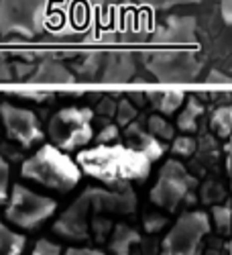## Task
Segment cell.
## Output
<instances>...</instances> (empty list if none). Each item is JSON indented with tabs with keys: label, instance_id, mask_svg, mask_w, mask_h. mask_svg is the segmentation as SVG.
I'll use <instances>...</instances> for the list:
<instances>
[{
	"label": "cell",
	"instance_id": "6da1fadb",
	"mask_svg": "<svg viewBox=\"0 0 232 255\" xmlns=\"http://www.w3.org/2000/svg\"><path fill=\"white\" fill-rule=\"evenodd\" d=\"M102 212H108V215H133L137 212V196L133 188L126 184L120 186V190L88 188L53 223V233H57L63 239L83 241L90 235L92 217H98Z\"/></svg>",
	"mask_w": 232,
	"mask_h": 255
},
{
	"label": "cell",
	"instance_id": "7a4b0ae2",
	"mask_svg": "<svg viewBox=\"0 0 232 255\" xmlns=\"http://www.w3.org/2000/svg\"><path fill=\"white\" fill-rule=\"evenodd\" d=\"M77 163L83 172L106 182L126 184L133 180H145L149 176L151 159L143 151L129 149L120 145H104L77 155Z\"/></svg>",
	"mask_w": 232,
	"mask_h": 255
},
{
	"label": "cell",
	"instance_id": "3957f363",
	"mask_svg": "<svg viewBox=\"0 0 232 255\" xmlns=\"http://www.w3.org/2000/svg\"><path fill=\"white\" fill-rule=\"evenodd\" d=\"M20 174H23V178L49 190L70 192L77 186L81 169L74 159H70V155L57 149L55 145H43L35 155H31L23 163Z\"/></svg>",
	"mask_w": 232,
	"mask_h": 255
},
{
	"label": "cell",
	"instance_id": "277c9868",
	"mask_svg": "<svg viewBox=\"0 0 232 255\" xmlns=\"http://www.w3.org/2000/svg\"><path fill=\"white\" fill-rule=\"evenodd\" d=\"M51 0H0V35L37 37L45 29Z\"/></svg>",
	"mask_w": 232,
	"mask_h": 255
},
{
	"label": "cell",
	"instance_id": "5b68a950",
	"mask_svg": "<svg viewBox=\"0 0 232 255\" xmlns=\"http://www.w3.org/2000/svg\"><path fill=\"white\" fill-rule=\"evenodd\" d=\"M6 200H8L4 210L6 221L27 231L41 227L49 217H53V212L57 208V202L53 198L37 194L20 184L12 186V192Z\"/></svg>",
	"mask_w": 232,
	"mask_h": 255
},
{
	"label": "cell",
	"instance_id": "8992f818",
	"mask_svg": "<svg viewBox=\"0 0 232 255\" xmlns=\"http://www.w3.org/2000/svg\"><path fill=\"white\" fill-rule=\"evenodd\" d=\"M92 117L90 109H77V106H68V109L57 111L49 121V135L57 149L72 151L81 145H88L92 141Z\"/></svg>",
	"mask_w": 232,
	"mask_h": 255
},
{
	"label": "cell",
	"instance_id": "52a82bcc",
	"mask_svg": "<svg viewBox=\"0 0 232 255\" xmlns=\"http://www.w3.org/2000/svg\"><path fill=\"white\" fill-rule=\"evenodd\" d=\"M212 223L202 210L181 215L161 245V255H200V245L208 237Z\"/></svg>",
	"mask_w": 232,
	"mask_h": 255
},
{
	"label": "cell",
	"instance_id": "ba28073f",
	"mask_svg": "<svg viewBox=\"0 0 232 255\" xmlns=\"http://www.w3.org/2000/svg\"><path fill=\"white\" fill-rule=\"evenodd\" d=\"M196 184V178L187 174L183 163H179L177 159H169L161 167L159 178L149 192V200L161 208L175 210L181 202L192 198Z\"/></svg>",
	"mask_w": 232,
	"mask_h": 255
},
{
	"label": "cell",
	"instance_id": "9c48e42d",
	"mask_svg": "<svg viewBox=\"0 0 232 255\" xmlns=\"http://www.w3.org/2000/svg\"><path fill=\"white\" fill-rule=\"evenodd\" d=\"M147 70L159 84H181L192 82L202 72V61L192 51H155L147 57Z\"/></svg>",
	"mask_w": 232,
	"mask_h": 255
},
{
	"label": "cell",
	"instance_id": "30bf717a",
	"mask_svg": "<svg viewBox=\"0 0 232 255\" xmlns=\"http://www.w3.org/2000/svg\"><path fill=\"white\" fill-rule=\"evenodd\" d=\"M0 117H2V125L8 137L23 147H31L33 143L43 139L39 119L33 111L20 109V106H14V104H2L0 106Z\"/></svg>",
	"mask_w": 232,
	"mask_h": 255
},
{
	"label": "cell",
	"instance_id": "8fae6325",
	"mask_svg": "<svg viewBox=\"0 0 232 255\" xmlns=\"http://www.w3.org/2000/svg\"><path fill=\"white\" fill-rule=\"evenodd\" d=\"M153 41L161 45H196V18L187 14H171L157 25Z\"/></svg>",
	"mask_w": 232,
	"mask_h": 255
},
{
	"label": "cell",
	"instance_id": "7c38bea8",
	"mask_svg": "<svg viewBox=\"0 0 232 255\" xmlns=\"http://www.w3.org/2000/svg\"><path fill=\"white\" fill-rule=\"evenodd\" d=\"M137 70V63L135 57L126 51H114L104 55L102 59V66H100V78L104 82H110V84H118V82H129L133 78Z\"/></svg>",
	"mask_w": 232,
	"mask_h": 255
},
{
	"label": "cell",
	"instance_id": "4fadbf2b",
	"mask_svg": "<svg viewBox=\"0 0 232 255\" xmlns=\"http://www.w3.org/2000/svg\"><path fill=\"white\" fill-rule=\"evenodd\" d=\"M29 84H74V72L57 59H43L27 78Z\"/></svg>",
	"mask_w": 232,
	"mask_h": 255
},
{
	"label": "cell",
	"instance_id": "5bb4252c",
	"mask_svg": "<svg viewBox=\"0 0 232 255\" xmlns=\"http://www.w3.org/2000/svg\"><path fill=\"white\" fill-rule=\"evenodd\" d=\"M139 241H141V237H139V233L135 229H131L129 225H118L114 229V235H112V241H110V251L114 255H129L131 247Z\"/></svg>",
	"mask_w": 232,
	"mask_h": 255
},
{
	"label": "cell",
	"instance_id": "9a60e30c",
	"mask_svg": "<svg viewBox=\"0 0 232 255\" xmlns=\"http://www.w3.org/2000/svg\"><path fill=\"white\" fill-rule=\"evenodd\" d=\"M129 135H135V137H137V143H139V147H141L139 151H143L151 161H155V159H159V157L163 155V147H161L159 139H155L151 133L141 131L139 125H133V123L129 125Z\"/></svg>",
	"mask_w": 232,
	"mask_h": 255
},
{
	"label": "cell",
	"instance_id": "2e32d148",
	"mask_svg": "<svg viewBox=\"0 0 232 255\" xmlns=\"http://www.w3.org/2000/svg\"><path fill=\"white\" fill-rule=\"evenodd\" d=\"M27 239L8 229L2 221H0V255H20L25 251Z\"/></svg>",
	"mask_w": 232,
	"mask_h": 255
},
{
	"label": "cell",
	"instance_id": "e0dca14e",
	"mask_svg": "<svg viewBox=\"0 0 232 255\" xmlns=\"http://www.w3.org/2000/svg\"><path fill=\"white\" fill-rule=\"evenodd\" d=\"M204 113V106L196 100V98H187L183 111L177 117V127L183 133H194L198 129V121Z\"/></svg>",
	"mask_w": 232,
	"mask_h": 255
},
{
	"label": "cell",
	"instance_id": "ac0fdd59",
	"mask_svg": "<svg viewBox=\"0 0 232 255\" xmlns=\"http://www.w3.org/2000/svg\"><path fill=\"white\" fill-rule=\"evenodd\" d=\"M210 125H212V131L218 137L226 139L232 131V106H220V109H216Z\"/></svg>",
	"mask_w": 232,
	"mask_h": 255
},
{
	"label": "cell",
	"instance_id": "d6986e66",
	"mask_svg": "<svg viewBox=\"0 0 232 255\" xmlns=\"http://www.w3.org/2000/svg\"><path fill=\"white\" fill-rule=\"evenodd\" d=\"M183 100H185L183 90H167L159 100V111L163 115H173L183 104Z\"/></svg>",
	"mask_w": 232,
	"mask_h": 255
},
{
	"label": "cell",
	"instance_id": "ffe728a7",
	"mask_svg": "<svg viewBox=\"0 0 232 255\" xmlns=\"http://www.w3.org/2000/svg\"><path fill=\"white\" fill-rule=\"evenodd\" d=\"M147 125H149V133H151L155 139H159V141H163V139H173V127L167 123L163 117L153 115L149 121H147Z\"/></svg>",
	"mask_w": 232,
	"mask_h": 255
},
{
	"label": "cell",
	"instance_id": "44dd1931",
	"mask_svg": "<svg viewBox=\"0 0 232 255\" xmlns=\"http://www.w3.org/2000/svg\"><path fill=\"white\" fill-rule=\"evenodd\" d=\"M137 119V109L129 102V100H120L116 104V123L118 127H126Z\"/></svg>",
	"mask_w": 232,
	"mask_h": 255
},
{
	"label": "cell",
	"instance_id": "7402d4cb",
	"mask_svg": "<svg viewBox=\"0 0 232 255\" xmlns=\"http://www.w3.org/2000/svg\"><path fill=\"white\" fill-rule=\"evenodd\" d=\"M202 0H141V4L153 10H167L173 6H183V4H200Z\"/></svg>",
	"mask_w": 232,
	"mask_h": 255
},
{
	"label": "cell",
	"instance_id": "603a6c76",
	"mask_svg": "<svg viewBox=\"0 0 232 255\" xmlns=\"http://www.w3.org/2000/svg\"><path fill=\"white\" fill-rule=\"evenodd\" d=\"M212 219H214L216 229L226 235V233L230 231V206H228V204L214 206V208H212Z\"/></svg>",
	"mask_w": 232,
	"mask_h": 255
},
{
	"label": "cell",
	"instance_id": "cb8c5ba5",
	"mask_svg": "<svg viewBox=\"0 0 232 255\" xmlns=\"http://www.w3.org/2000/svg\"><path fill=\"white\" fill-rule=\"evenodd\" d=\"M102 59H104V55L102 53H90V55H86L83 57V61L79 63V74H86L88 78H92V76H96V74H100V66H102Z\"/></svg>",
	"mask_w": 232,
	"mask_h": 255
},
{
	"label": "cell",
	"instance_id": "d4e9b609",
	"mask_svg": "<svg viewBox=\"0 0 232 255\" xmlns=\"http://www.w3.org/2000/svg\"><path fill=\"white\" fill-rule=\"evenodd\" d=\"M171 149L175 155H181V157H189L194 151H196V141L192 137H173V145H171Z\"/></svg>",
	"mask_w": 232,
	"mask_h": 255
},
{
	"label": "cell",
	"instance_id": "484cf974",
	"mask_svg": "<svg viewBox=\"0 0 232 255\" xmlns=\"http://www.w3.org/2000/svg\"><path fill=\"white\" fill-rule=\"evenodd\" d=\"M8 176H10V167L0 157V204H4L8 198Z\"/></svg>",
	"mask_w": 232,
	"mask_h": 255
},
{
	"label": "cell",
	"instance_id": "4316f807",
	"mask_svg": "<svg viewBox=\"0 0 232 255\" xmlns=\"http://www.w3.org/2000/svg\"><path fill=\"white\" fill-rule=\"evenodd\" d=\"M33 255H61V247L57 243L47 241V239H41L33 247Z\"/></svg>",
	"mask_w": 232,
	"mask_h": 255
},
{
	"label": "cell",
	"instance_id": "83f0119b",
	"mask_svg": "<svg viewBox=\"0 0 232 255\" xmlns=\"http://www.w3.org/2000/svg\"><path fill=\"white\" fill-rule=\"evenodd\" d=\"M98 139H100L102 143H112L114 139H118V125L108 123V125H106V127H104V129L100 131Z\"/></svg>",
	"mask_w": 232,
	"mask_h": 255
},
{
	"label": "cell",
	"instance_id": "f1b7e54d",
	"mask_svg": "<svg viewBox=\"0 0 232 255\" xmlns=\"http://www.w3.org/2000/svg\"><path fill=\"white\" fill-rule=\"evenodd\" d=\"M165 225H167V219L165 217H147L145 219V231L147 233H157Z\"/></svg>",
	"mask_w": 232,
	"mask_h": 255
},
{
	"label": "cell",
	"instance_id": "f546056e",
	"mask_svg": "<svg viewBox=\"0 0 232 255\" xmlns=\"http://www.w3.org/2000/svg\"><path fill=\"white\" fill-rule=\"evenodd\" d=\"M206 82L208 84H222V86H230V76H226L224 72H220V70H212L208 74V78H206Z\"/></svg>",
	"mask_w": 232,
	"mask_h": 255
},
{
	"label": "cell",
	"instance_id": "4dcf8cb0",
	"mask_svg": "<svg viewBox=\"0 0 232 255\" xmlns=\"http://www.w3.org/2000/svg\"><path fill=\"white\" fill-rule=\"evenodd\" d=\"M10 78H12V68L6 61V57L0 53V82H8Z\"/></svg>",
	"mask_w": 232,
	"mask_h": 255
},
{
	"label": "cell",
	"instance_id": "1f68e13d",
	"mask_svg": "<svg viewBox=\"0 0 232 255\" xmlns=\"http://www.w3.org/2000/svg\"><path fill=\"white\" fill-rule=\"evenodd\" d=\"M63 255H106L100 249H90V247H70Z\"/></svg>",
	"mask_w": 232,
	"mask_h": 255
},
{
	"label": "cell",
	"instance_id": "d6a6232c",
	"mask_svg": "<svg viewBox=\"0 0 232 255\" xmlns=\"http://www.w3.org/2000/svg\"><path fill=\"white\" fill-rule=\"evenodd\" d=\"M220 12L226 25H232V0H222L220 2Z\"/></svg>",
	"mask_w": 232,
	"mask_h": 255
},
{
	"label": "cell",
	"instance_id": "836d02e7",
	"mask_svg": "<svg viewBox=\"0 0 232 255\" xmlns=\"http://www.w3.org/2000/svg\"><path fill=\"white\" fill-rule=\"evenodd\" d=\"M88 2L94 6H106V4H112L114 0H88Z\"/></svg>",
	"mask_w": 232,
	"mask_h": 255
},
{
	"label": "cell",
	"instance_id": "e575fe53",
	"mask_svg": "<svg viewBox=\"0 0 232 255\" xmlns=\"http://www.w3.org/2000/svg\"><path fill=\"white\" fill-rule=\"evenodd\" d=\"M129 2H131V0H129Z\"/></svg>",
	"mask_w": 232,
	"mask_h": 255
}]
</instances>
